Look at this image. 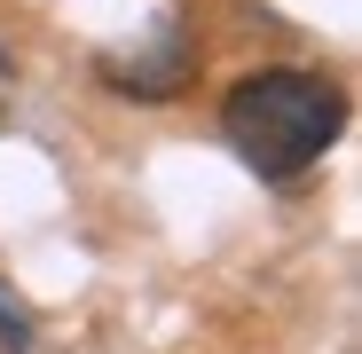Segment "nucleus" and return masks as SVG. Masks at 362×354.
I'll list each match as a JSON object with an SVG mask.
<instances>
[{"label": "nucleus", "instance_id": "f257e3e1", "mask_svg": "<svg viewBox=\"0 0 362 354\" xmlns=\"http://www.w3.org/2000/svg\"><path fill=\"white\" fill-rule=\"evenodd\" d=\"M339 126H346V95L323 71H252L221 102V134L236 142V158L252 173H268V182L308 173L339 142Z\"/></svg>", "mask_w": 362, "mask_h": 354}, {"label": "nucleus", "instance_id": "f03ea898", "mask_svg": "<svg viewBox=\"0 0 362 354\" xmlns=\"http://www.w3.org/2000/svg\"><path fill=\"white\" fill-rule=\"evenodd\" d=\"M103 71H110V87H118V95H150V102H158V95H173L181 79L197 71V47H189V32H181V24H165V32H158V47L118 55V64H103Z\"/></svg>", "mask_w": 362, "mask_h": 354}]
</instances>
